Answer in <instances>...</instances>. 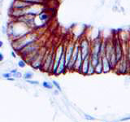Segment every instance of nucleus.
Here are the masks:
<instances>
[{
  "mask_svg": "<svg viewBox=\"0 0 130 122\" xmlns=\"http://www.w3.org/2000/svg\"><path fill=\"white\" fill-rule=\"evenodd\" d=\"M102 38H98L91 42V51H90V58H101L99 56L100 47L103 42Z\"/></svg>",
  "mask_w": 130,
  "mask_h": 122,
  "instance_id": "nucleus-7",
  "label": "nucleus"
},
{
  "mask_svg": "<svg viewBox=\"0 0 130 122\" xmlns=\"http://www.w3.org/2000/svg\"><path fill=\"white\" fill-rule=\"evenodd\" d=\"M80 45V51L81 52L83 59H86L87 57H89L91 51V42L87 38H84L80 39L79 42Z\"/></svg>",
  "mask_w": 130,
  "mask_h": 122,
  "instance_id": "nucleus-6",
  "label": "nucleus"
},
{
  "mask_svg": "<svg viewBox=\"0 0 130 122\" xmlns=\"http://www.w3.org/2000/svg\"><path fill=\"white\" fill-rule=\"evenodd\" d=\"M3 59H4V55H3V54L2 52H0V63L3 62Z\"/></svg>",
  "mask_w": 130,
  "mask_h": 122,
  "instance_id": "nucleus-30",
  "label": "nucleus"
},
{
  "mask_svg": "<svg viewBox=\"0 0 130 122\" xmlns=\"http://www.w3.org/2000/svg\"><path fill=\"white\" fill-rule=\"evenodd\" d=\"M84 117H85V119L87 120H96L95 117H93V116L89 115V114H85Z\"/></svg>",
  "mask_w": 130,
  "mask_h": 122,
  "instance_id": "nucleus-24",
  "label": "nucleus"
},
{
  "mask_svg": "<svg viewBox=\"0 0 130 122\" xmlns=\"http://www.w3.org/2000/svg\"><path fill=\"white\" fill-rule=\"evenodd\" d=\"M26 64H27L26 61L24 60V59H20V60L18 61V66H19L20 68H24V67L26 66Z\"/></svg>",
  "mask_w": 130,
  "mask_h": 122,
  "instance_id": "nucleus-22",
  "label": "nucleus"
},
{
  "mask_svg": "<svg viewBox=\"0 0 130 122\" xmlns=\"http://www.w3.org/2000/svg\"><path fill=\"white\" fill-rule=\"evenodd\" d=\"M38 18H39V20H41V21H42V22H46V21H47V20H49V14L47 13V12H45V11H43V12H42L40 15H38Z\"/></svg>",
  "mask_w": 130,
  "mask_h": 122,
  "instance_id": "nucleus-16",
  "label": "nucleus"
},
{
  "mask_svg": "<svg viewBox=\"0 0 130 122\" xmlns=\"http://www.w3.org/2000/svg\"><path fill=\"white\" fill-rule=\"evenodd\" d=\"M38 39V34H37L36 33L32 31L31 33H29V34H28L25 36L22 37V38L12 40L11 47H12V49H13V51L19 53L23 48L37 42Z\"/></svg>",
  "mask_w": 130,
  "mask_h": 122,
  "instance_id": "nucleus-1",
  "label": "nucleus"
},
{
  "mask_svg": "<svg viewBox=\"0 0 130 122\" xmlns=\"http://www.w3.org/2000/svg\"><path fill=\"white\" fill-rule=\"evenodd\" d=\"M34 77V73H32V72H26L23 75V77L24 79H25L26 81L27 80H31L32 77Z\"/></svg>",
  "mask_w": 130,
  "mask_h": 122,
  "instance_id": "nucleus-21",
  "label": "nucleus"
},
{
  "mask_svg": "<svg viewBox=\"0 0 130 122\" xmlns=\"http://www.w3.org/2000/svg\"><path fill=\"white\" fill-rule=\"evenodd\" d=\"M42 86L45 88V89H53V84L52 82L51 83L50 81H45L42 82Z\"/></svg>",
  "mask_w": 130,
  "mask_h": 122,
  "instance_id": "nucleus-20",
  "label": "nucleus"
},
{
  "mask_svg": "<svg viewBox=\"0 0 130 122\" xmlns=\"http://www.w3.org/2000/svg\"><path fill=\"white\" fill-rule=\"evenodd\" d=\"M105 122H107V121H105Z\"/></svg>",
  "mask_w": 130,
  "mask_h": 122,
  "instance_id": "nucleus-36",
  "label": "nucleus"
},
{
  "mask_svg": "<svg viewBox=\"0 0 130 122\" xmlns=\"http://www.w3.org/2000/svg\"><path fill=\"white\" fill-rule=\"evenodd\" d=\"M113 42H114V48H115L116 59L118 61H120L124 55L123 47H122V42L120 38H115L113 39Z\"/></svg>",
  "mask_w": 130,
  "mask_h": 122,
  "instance_id": "nucleus-8",
  "label": "nucleus"
},
{
  "mask_svg": "<svg viewBox=\"0 0 130 122\" xmlns=\"http://www.w3.org/2000/svg\"><path fill=\"white\" fill-rule=\"evenodd\" d=\"M95 68V74H102V73H103V65H102V63H101V60L99 62L96 66L94 67Z\"/></svg>",
  "mask_w": 130,
  "mask_h": 122,
  "instance_id": "nucleus-17",
  "label": "nucleus"
},
{
  "mask_svg": "<svg viewBox=\"0 0 130 122\" xmlns=\"http://www.w3.org/2000/svg\"><path fill=\"white\" fill-rule=\"evenodd\" d=\"M58 93H59V90L58 91H55V95H58Z\"/></svg>",
  "mask_w": 130,
  "mask_h": 122,
  "instance_id": "nucleus-34",
  "label": "nucleus"
},
{
  "mask_svg": "<svg viewBox=\"0 0 130 122\" xmlns=\"http://www.w3.org/2000/svg\"><path fill=\"white\" fill-rule=\"evenodd\" d=\"M11 55L12 57H13V58H16V54H15V51H12L11 52Z\"/></svg>",
  "mask_w": 130,
  "mask_h": 122,
  "instance_id": "nucleus-31",
  "label": "nucleus"
},
{
  "mask_svg": "<svg viewBox=\"0 0 130 122\" xmlns=\"http://www.w3.org/2000/svg\"><path fill=\"white\" fill-rule=\"evenodd\" d=\"M64 51H65V46L63 44H59L55 50V60H54V65H53V69H52L51 74H53V75L55 74L60 60L62 59L63 55L64 54Z\"/></svg>",
  "mask_w": 130,
  "mask_h": 122,
  "instance_id": "nucleus-4",
  "label": "nucleus"
},
{
  "mask_svg": "<svg viewBox=\"0 0 130 122\" xmlns=\"http://www.w3.org/2000/svg\"><path fill=\"white\" fill-rule=\"evenodd\" d=\"M93 74H95V68H94V66L91 64H89V70H88V72H87V76H92Z\"/></svg>",
  "mask_w": 130,
  "mask_h": 122,
  "instance_id": "nucleus-19",
  "label": "nucleus"
},
{
  "mask_svg": "<svg viewBox=\"0 0 130 122\" xmlns=\"http://www.w3.org/2000/svg\"><path fill=\"white\" fill-rule=\"evenodd\" d=\"M75 45L76 42H68V44L67 46H65V60H66V65L68 64L69 61H70L71 58H72V53L73 51H74V48H75Z\"/></svg>",
  "mask_w": 130,
  "mask_h": 122,
  "instance_id": "nucleus-9",
  "label": "nucleus"
},
{
  "mask_svg": "<svg viewBox=\"0 0 130 122\" xmlns=\"http://www.w3.org/2000/svg\"><path fill=\"white\" fill-rule=\"evenodd\" d=\"M54 60H55V50H47L46 55L44 57L42 71L46 72L49 73H52L53 65H54Z\"/></svg>",
  "mask_w": 130,
  "mask_h": 122,
  "instance_id": "nucleus-2",
  "label": "nucleus"
},
{
  "mask_svg": "<svg viewBox=\"0 0 130 122\" xmlns=\"http://www.w3.org/2000/svg\"><path fill=\"white\" fill-rule=\"evenodd\" d=\"M12 77H13V78H20V77H22V74L20 72H15V74H12Z\"/></svg>",
  "mask_w": 130,
  "mask_h": 122,
  "instance_id": "nucleus-26",
  "label": "nucleus"
},
{
  "mask_svg": "<svg viewBox=\"0 0 130 122\" xmlns=\"http://www.w3.org/2000/svg\"><path fill=\"white\" fill-rule=\"evenodd\" d=\"M28 3L32 4V5H34V4H42V5H44L46 0H24Z\"/></svg>",
  "mask_w": 130,
  "mask_h": 122,
  "instance_id": "nucleus-18",
  "label": "nucleus"
},
{
  "mask_svg": "<svg viewBox=\"0 0 130 122\" xmlns=\"http://www.w3.org/2000/svg\"><path fill=\"white\" fill-rule=\"evenodd\" d=\"M130 120V116H127V117H124V118H121L120 120V121L123 122V121H127V120Z\"/></svg>",
  "mask_w": 130,
  "mask_h": 122,
  "instance_id": "nucleus-29",
  "label": "nucleus"
},
{
  "mask_svg": "<svg viewBox=\"0 0 130 122\" xmlns=\"http://www.w3.org/2000/svg\"><path fill=\"white\" fill-rule=\"evenodd\" d=\"M52 84H53V85H54V86H55L57 89H58L59 91H61V90H62V89H61L60 85L59 84L58 81H55V80H53V81H52Z\"/></svg>",
  "mask_w": 130,
  "mask_h": 122,
  "instance_id": "nucleus-23",
  "label": "nucleus"
},
{
  "mask_svg": "<svg viewBox=\"0 0 130 122\" xmlns=\"http://www.w3.org/2000/svg\"><path fill=\"white\" fill-rule=\"evenodd\" d=\"M47 51V49L46 47H41L39 50L38 54L37 55L36 58L34 59V61L30 64L32 68L34 69H39V70H42V64H43V60H44V57Z\"/></svg>",
  "mask_w": 130,
  "mask_h": 122,
  "instance_id": "nucleus-5",
  "label": "nucleus"
},
{
  "mask_svg": "<svg viewBox=\"0 0 130 122\" xmlns=\"http://www.w3.org/2000/svg\"><path fill=\"white\" fill-rule=\"evenodd\" d=\"M101 63H102V65H103V73H108L111 71H112L111 64H110L109 60L107 57H106V55H103V57H101Z\"/></svg>",
  "mask_w": 130,
  "mask_h": 122,
  "instance_id": "nucleus-12",
  "label": "nucleus"
},
{
  "mask_svg": "<svg viewBox=\"0 0 130 122\" xmlns=\"http://www.w3.org/2000/svg\"><path fill=\"white\" fill-rule=\"evenodd\" d=\"M3 46V41H0V48H2Z\"/></svg>",
  "mask_w": 130,
  "mask_h": 122,
  "instance_id": "nucleus-33",
  "label": "nucleus"
},
{
  "mask_svg": "<svg viewBox=\"0 0 130 122\" xmlns=\"http://www.w3.org/2000/svg\"><path fill=\"white\" fill-rule=\"evenodd\" d=\"M129 44V43H128ZM126 56H127V59H128V64H129V68H130V47L128 46V51H127V53H126ZM129 75H130V72H129Z\"/></svg>",
  "mask_w": 130,
  "mask_h": 122,
  "instance_id": "nucleus-25",
  "label": "nucleus"
},
{
  "mask_svg": "<svg viewBox=\"0 0 130 122\" xmlns=\"http://www.w3.org/2000/svg\"><path fill=\"white\" fill-rule=\"evenodd\" d=\"M106 45H107V40H105L103 38L101 44V47H100V53H99L100 57H103L106 54Z\"/></svg>",
  "mask_w": 130,
  "mask_h": 122,
  "instance_id": "nucleus-15",
  "label": "nucleus"
},
{
  "mask_svg": "<svg viewBox=\"0 0 130 122\" xmlns=\"http://www.w3.org/2000/svg\"><path fill=\"white\" fill-rule=\"evenodd\" d=\"M128 43H129V47H130V40H129V42Z\"/></svg>",
  "mask_w": 130,
  "mask_h": 122,
  "instance_id": "nucleus-35",
  "label": "nucleus"
},
{
  "mask_svg": "<svg viewBox=\"0 0 130 122\" xmlns=\"http://www.w3.org/2000/svg\"><path fill=\"white\" fill-rule=\"evenodd\" d=\"M118 75H128L130 72V68L127 56L125 55L120 61H118L115 69L113 70Z\"/></svg>",
  "mask_w": 130,
  "mask_h": 122,
  "instance_id": "nucleus-3",
  "label": "nucleus"
},
{
  "mask_svg": "<svg viewBox=\"0 0 130 122\" xmlns=\"http://www.w3.org/2000/svg\"><path fill=\"white\" fill-rule=\"evenodd\" d=\"M30 6H32V4L24 1V0H14L11 8H14V9H26Z\"/></svg>",
  "mask_w": 130,
  "mask_h": 122,
  "instance_id": "nucleus-11",
  "label": "nucleus"
},
{
  "mask_svg": "<svg viewBox=\"0 0 130 122\" xmlns=\"http://www.w3.org/2000/svg\"><path fill=\"white\" fill-rule=\"evenodd\" d=\"M18 72V71L16 70V69H12V70H11L10 72L11 73V74H15V72Z\"/></svg>",
  "mask_w": 130,
  "mask_h": 122,
  "instance_id": "nucleus-32",
  "label": "nucleus"
},
{
  "mask_svg": "<svg viewBox=\"0 0 130 122\" xmlns=\"http://www.w3.org/2000/svg\"><path fill=\"white\" fill-rule=\"evenodd\" d=\"M89 64H90V58H89V57H87L86 59H85L83 60L82 66H81V68H80L79 73H80V74H82L84 76H87V72H88V70H89Z\"/></svg>",
  "mask_w": 130,
  "mask_h": 122,
  "instance_id": "nucleus-13",
  "label": "nucleus"
},
{
  "mask_svg": "<svg viewBox=\"0 0 130 122\" xmlns=\"http://www.w3.org/2000/svg\"><path fill=\"white\" fill-rule=\"evenodd\" d=\"M67 71V65H66V60H65V53L63 55L62 59H61L59 64L57 68L56 72H55V76H59L61 74H63Z\"/></svg>",
  "mask_w": 130,
  "mask_h": 122,
  "instance_id": "nucleus-10",
  "label": "nucleus"
},
{
  "mask_svg": "<svg viewBox=\"0 0 130 122\" xmlns=\"http://www.w3.org/2000/svg\"><path fill=\"white\" fill-rule=\"evenodd\" d=\"M27 82L31 85H39V82L38 81H32V80H27Z\"/></svg>",
  "mask_w": 130,
  "mask_h": 122,
  "instance_id": "nucleus-28",
  "label": "nucleus"
},
{
  "mask_svg": "<svg viewBox=\"0 0 130 122\" xmlns=\"http://www.w3.org/2000/svg\"><path fill=\"white\" fill-rule=\"evenodd\" d=\"M83 58H82V55H81V52L80 51H79V54L78 56H77V59L75 62L74 64V67H73V71L77 72H80V70L81 68V66H82V64H83Z\"/></svg>",
  "mask_w": 130,
  "mask_h": 122,
  "instance_id": "nucleus-14",
  "label": "nucleus"
},
{
  "mask_svg": "<svg viewBox=\"0 0 130 122\" xmlns=\"http://www.w3.org/2000/svg\"><path fill=\"white\" fill-rule=\"evenodd\" d=\"M115 122H117V121H115Z\"/></svg>",
  "mask_w": 130,
  "mask_h": 122,
  "instance_id": "nucleus-37",
  "label": "nucleus"
},
{
  "mask_svg": "<svg viewBox=\"0 0 130 122\" xmlns=\"http://www.w3.org/2000/svg\"><path fill=\"white\" fill-rule=\"evenodd\" d=\"M12 76V74L11 72H7V73H3V77H4V78H7V79H9L11 78V77Z\"/></svg>",
  "mask_w": 130,
  "mask_h": 122,
  "instance_id": "nucleus-27",
  "label": "nucleus"
}]
</instances>
